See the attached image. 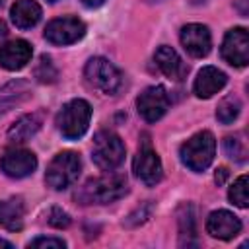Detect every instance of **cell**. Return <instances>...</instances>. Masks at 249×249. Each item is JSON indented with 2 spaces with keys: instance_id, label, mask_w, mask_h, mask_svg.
I'll use <instances>...</instances> for the list:
<instances>
[{
  "instance_id": "2e32d148",
  "label": "cell",
  "mask_w": 249,
  "mask_h": 249,
  "mask_svg": "<svg viewBox=\"0 0 249 249\" xmlns=\"http://www.w3.org/2000/svg\"><path fill=\"white\" fill-rule=\"evenodd\" d=\"M226 82H228V76H226L222 70H218L216 66H204V68L198 72V76L195 78L193 89H195V95H196V97L208 99V97H212L214 93H218V91L226 86Z\"/></svg>"
},
{
  "instance_id": "e0dca14e",
  "label": "cell",
  "mask_w": 249,
  "mask_h": 249,
  "mask_svg": "<svg viewBox=\"0 0 249 249\" xmlns=\"http://www.w3.org/2000/svg\"><path fill=\"white\" fill-rule=\"evenodd\" d=\"M10 16H12V21H14L16 27L31 29L39 23L43 12H41V6L35 0H16L12 10H10Z\"/></svg>"
},
{
  "instance_id": "ac0fdd59",
  "label": "cell",
  "mask_w": 249,
  "mask_h": 249,
  "mask_svg": "<svg viewBox=\"0 0 249 249\" xmlns=\"http://www.w3.org/2000/svg\"><path fill=\"white\" fill-rule=\"evenodd\" d=\"M25 204L21 196H12L0 200V226L10 231H19L23 228Z\"/></svg>"
},
{
  "instance_id": "44dd1931",
  "label": "cell",
  "mask_w": 249,
  "mask_h": 249,
  "mask_svg": "<svg viewBox=\"0 0 249 249\" xmlns=\"http://www.w3.org/2000/svg\"><path fill=\"white\" fill-rule=\"evenodd\" d=\"M179 231H181V245H193L189 237H195L196 228H195V214L191 204H183L179 208Z\"/></svg>"
},
{
  "instance_id": "52a82bcc",
  "label": "cell",
  "mask_w": 249,
  "mask_h": 249,
  "mask_svg": "<svg viewBox=\"0 0 249 249\" xmlns=\"http://www.w3.org/2000/svg\"><path fill=\"white\" fill-rule=\"evenodd\" d=\"M132 169H134V175L146 187H154L161 181V177H163L161 161H160V156L152 150L148 140H144L142 146L138 148V152L134 156V161H132Z\"/></svg>"
},
{
  "instance_id": "6da1fadb",
  "label": "cell",
  "mask_w": 249,
  "mask_h": 249,
  "mask_svg": "<svg viewBox=\"0 0 249 249\" xmlns=\"http://www.w3.org/2000/svg\"><path fill=\"white\" fill-rule=\"evenodd\" d=\"M126 193H128L126 177L121 173H111V175L88 179L74 193V198L80 204H109L123 198Z\"/></svg>"
},
{
  "instance_id": "83f0119b",
  "label": "cell",
  "mask_w": 249,
  "mask_h": 249,
  "mask_svg": "<svg viewBox=\"0 0 249 249\" xmlns=\"http://www.w3.org/2000/svg\"><path fill=\"white\" fill-rule=\"evenodd\" d=\"M29 247H54V249H62L66 247V243L58 237H37L29 243Z\"/></svg>"
},
{
  "instance_id": "8992f818",
  "label": "cell",
  "mask_w": 249,
  "mask_h": 249,
  "mask_svg": "<svg viewBox=\"0 0 249 249\" xmlns=\"http://www.w3.org/2000/svg\"><path fill=\"white\" fill-rule=\"evenodd\" d=\"M84 74H86L88 84L105 95H115L123 84V76L119 68L103 56L89 58L84 68Z\"/></svg>"
},
{
  "instance_id": "4316f807",
  "label": "cell",
  "mask_w": 249,
  "mask_h": 249,
  "mask_svg": "<svg viewBox=\"0 0 249 249\" xmlns=\"http://www.w3.org/2000/svg\"><path fill=\"white\" fill-rule=\"evenodd\" d=\"M148 216H150V204H142V208H136V212H132V214L124 220V224H126L128 228H132V226L144 224Z\"/></svg>"
},
{
  "instance_id": "9a60e30c",
  "label": "cell",
  "mask_w": 249,
  "mask_h": 249,
  "mask_svg": "<svg viewBox=\"0 0 249 249\" xmlns=\"http://www.w3.org/2000/svg\"><path fill=\"white\" fill-rule=\"evenodd\" d=\"M154 60L158 64V68L169 78V80H175V82H181L187 72H189V66L181 60V56L177 54L175 49L167 47V45H161L158 47L156 54H154Z\"/></svg>"
},
{
  "instance_id": "7c38bea8",
  "label": "cell",
  "mask_w": 249,
  "mask_h": 249,
  "mask_svg": "<svg viewBox=\"0 0 249 249\" xmlns=\"http://www.w3.org/2000/svg\"><path fill=\"white\" fill-rule=\"evenodd\" d=\"M181 43L185 47V51L195 56V58H200V56H206L210 53V47H212V37H210V31L206 25L202 23H189L181 29Z\"/></svg>"
},
{
  "instance_id": "836d02e7",
  "label": "cell",
  "mask_w": 249,
  "mask_h": 249,
  "mask_svg": "<svg viewBox=\"0 0 249 249\" xmlns=\"http://www.w3.org/2000/svg\"><path fill=\"white\" fill-rule=\"evenodd\" d=\"M0 2H2V0H0Z\"/></svg>"
},
{
  "instance_id": "277c9868",
  "label": "cell",
  "mask_w": 249,
  "mask_h": 249,
  "mask_svg": "<svg viewBox=\"0 0 249 249\" xmlns=\"http://www.w3.org/2000/svg\"><path fill=\"white\" fill-rule=\"evenodd\" d=\"M80 171H82L80 156L76 152L66 150V152L56 154L51 160V163L47 167V173H45V181H47V185L51 189L64 191V189H68V187H72L76 183Z\"/></svg>"
},
{
  "instance_id": "cb8c5ba5",
  "label": "cell",
  "mask_w": 249,
  "mask_h": 249,
  "mask_svg": "<svg viewBox=\"0 0 249 249\" xmlns=\"http://www.w3.org/2000/svg\"><path fill=\"white\" fill-rule=\"evenodd\" d=\"M33 74H35V78H37L39 82H43V84H53V82L56 80V76H58V72H56V68H54L51 56H47V54H43V56L39 58V62H37Z\"/></svg>"
},
{
  "instance_id": "ba28073f",
  "label": "cell",
  "mask_w": 249,
  "mask_h": 249,
  "mask_svg": "<svg viewBox=\"0 0 249 249\" xmlns=\"http://www.w3.org/2000/svg\"><path fill=\"white\" fill-rule=\"evenodd\" d=\"M86 35V25L78 18L66 16V18H56L47 23L45 27V39L53 45H72L80 41Z\"/></svg>"
},
{
  "instance_id": "7402d4cb",
  "label": "cell",
  "mask_w": 249,
  "mask_h": 249,
  "mask_svg": "<svg viewBox=\"0 0 249 249\" xmlns=\"http://www.w3.org/2000/svg\"><path fill=\"white\" fill-rule=\"evenodd\" d=\"M241 111V103L235 95H228L224 97L220 103H218V109H216V119L222 123V124H230L237 119Z\"/></svg>"
},
{
  "instance_id": "5bb4252c",
  "label": "cell",
  "mask_w": 249,
  "mask_h": 249,
  "mask_svg": "<svg viewBox=\"0 0 249 249\" xmlns=\"http://www.w3.org/2000/svg\"><path fill=\"white\" fill-rule=\"evenodd\" d=\"M33 49L25 39L8 41L0 47V66L6 70H21L31 60Z\"/></svg>"
},
{
  "instance_id": "f1b7e54d",
  "label": "cell",
  "mask_w": 249,
  "mask_h": 249,
  "mask_svg": "<svg viewBox=\"0 0 249 249\" xmlns=\"http://www.w3.org/2000/svg\"><path fill=\"white\" fill-rule=\"evenodd\" d=\"M228 175H230V171H228L226 167H218V169H216L214 179H216V183H218V185H224V183H226V179H228Z\"/></svg>"
},
{
  "instance_id": "8fae6325",
  "label": "cell",
  "mask_w": 249,
  "mask_h": 249,
  "mask_svg": "<svg viewBox=\"0 0 249 249\" xmlns=\"http://www.w3.org/2000/svg\"><path fill=\"white\" fill-rule=\"evenodd\" d=\"M222 58L231 66H247L249 62V33L245 27H233L222 43Z\"/></svg>"
},
{
  "instance_id": "4fadbf2b",
  "label": "cell",
  "mask_w": 249,
  "mask_h": 249,
  "mask_svg": "<svg viewBox=\"0 0 249 249\" xmlns=\"http://www.w3.org/2000/svg\"><path fill=\"white\" fill-rule=\"evenodd\" d=\"M206 231L218 239H231L241 231V220L228 210H214L206 218Z\"/></svg>"
},
{
  "instance_id": "f546056e",
  "label": "cell",
  "mask_w": 249,
  "mask_h": 249,
  "mask_svg": "<svg viewBox=\"0 0 249 249\" xmlns=\"http://www.w3.org/2000/svg\"><path fill=\"white\" fill-rule=\"evenodd\" d=\"M105 0H82V4L84 6H88V8H97V6H101Z\"/></svg>"
},
{
  "instance_id": "7a4b0ae2",
  "label": "cell",
  "mask_w": 249,
  "mask_h": 249,
  "mask_svg": "<svg viewBox=\"0 0 249 249\" xmlns=\"http://www.w3.org/2000/svg\"><path fill=\"white\" fill-rule=\"evenodd\" d=\"M91 119V107L86 99H72L56 115V126L68 140H78L86 134Z\"/></svg>"
},
{
  "instance_id": "1f68e13d",
  "label": "cell",
  "mask_w": 249,
  "mask_h": 249,
  "mask_svg": "<svg viewBox=\"0 0 249 249\" xmlns=\"http://www.w3.org/2000/svg\"><path fill=\"white\" fill-rule=\"evenodd\" d=\"M0 247H8V249H12L14 245H12L10 241H4V239H0Z\"/></svg>"
},
{
  "instance_id": "d4e9b609",
  "label": "cell",
  "mask_w": 249,
  "mask_h": 249,
  "mask_svg": "<svg viewBox=\"0 0 249 249\" xmlns=\"http://www.w3.org/2000/svg\"><path fill=\"white\" fill-rule=\"evenodd\" d=\"M224 150H226V154H228L231 160H235V161H239V163H243V161L247 160V148H245V142H243L239 136H226V140H224Z\"/></svg>"
},
{
  "instance_id": "9c48e42d",
  "label": "cell",
  "mask_w": 249,
  "mask_h": 249,
  "mask_svg": "<svg viewBox=\"0 0 249 249\" xmlns=\"http://www.w3.org/2000/svg\"><path fill=\"white\" fill-rule=\"evenodd\" d=\"M37 167V158L25 148H6L0 156V169L12 179H23Z\"/></svg>"
},
{
  "instance_id": "603a6c76",
  "label": "cell",
  "mask_w": 249,
  "mask_h": 249,
  "mask_svg": "<svg viewBox=\"0 0 249 249\" xmlns=\"http://www.w3.org/2000/svg\"><path fill=\"white\" fill-rule=\"evenodd\" d=\"M247 175H241L231 187H230V193H228V196H230V200L235 204V206H239V208H247L249 206V195H247Z\"/></svg>"
},
{
  "instance_id": "3957f363",
  "label": "cell",
  "mask_w": 249,
  "mask_h": 249,
  "mask_svg": "<svg viewBox=\"0 0 249 249\" xmlns=\"http://www.w3.org/2000/svg\"><path fill=\"white\" fill-rule=\"evenodd\" d=\"M216 154V140L214 134L208 130L196 132L191 136L183 146H181V161L191 169V171H204Z\"/></svg>"
},
{
  "instance_id": "d6a6232c",
  "label": "cell",
  "mask_w": 249,
  "mask_h": 249,
  "mask_svg": "<svg viewBox=\"0 0 249 249\" xmlns=\"http://www.w3.org/2000/svg\"><path fill=\"white\" fill-rule=\"evenodd\" d=\"M49 2H54V0H49Z\"/></svg>"
},
{
  "instance_id": "5b68a950",
  "label": "cell",
  "mask_w": 249,
  "mask_h": 249,
  "mask_svg": "<svg viewBox=\"0 0 249 249\" xmlns=\"http://www.w3.org/2000/svg\"><path fill=\"white\" fill-rule=\"evenodd\" d=\"M91 160L103 171L117 169L124 160V144L121 136L111 130H99L93 138Z\"/></svg>"
},
{
  "instance_id": "d6986e66",
  "label": "cell",
  "mask_w": 249,
  "mask_h": 249,
  "mask_svg": "<svg viewBox=\"0 0 249 249\" xmlns=\"http://www.w3.org/2000/svg\"><path fill=\"white\" fill-rule=\"evenodd\" d=\"M27 95H29V84L21 78L0 86V115L19 105L23 99H27Z\"/></svg>"
},
{
  "instance_id": "484cf974",
  "label": "cell",
  "mask_w": 249,
  "mask_h": 249,
  "mask_svg": "<svg viewBox=\"0 0 249 249\" xmlns=\"http://www.w3.org/2000/svg\"><path fill=\"white\" fill-rule=\"evenodd\" d=\"M47 222H49L53 228L62 230V228H68V226H70V216H68L62 208L54 206V208H51V212H49V216H47Z\"/></svg>"
},
{
  "instance_id": "ffe728a7",
  "label": "cell",
  "mask_w": 249,
  "mask_h": 249,
  "mask_svg": "<svg viewBox=\"0 0 249 249\" xmlns=\"http://www.w3.org/2000/svg\"><path fill=\"white\" fill-rule=\"evenodd\" d=\"M41 128V117L31 113V115H23L19 117L8 130V138L16 144H21V142H27L29 138H33Z\"/></svg>"
},
{
  "instance_id": "30bf717a",
  "label": "cell",
  "mask_w": 249,
  "mask_h": 249,
  "mask_svg": "<svg viewBox=\"0 0 249 249\" xmlns=\"http://www.w3.org/2000/svg\"><path fill=\"white\" fill-rule=\"evenodd\" d=\"M136 107H138V113L142 115L144 121L156 123L169 109V95H167L163 86H150L138 95Z\"/></svg>"
},
{
  "instance_id": "4dcf8cb0",
  "label": "cell",
  "mask_w": 249,
  "mask_h": 249,
  "mask_svg": "<svg viewBox=\"0 0 249 249\" xmlns=\"http://www.w3.org/2000/svg\"><path fill=\"white\" fill-rule=\"evenodd\" d=\"M8 35V27H6V23L0 19V39H4Z\"/></svg>"
}]
</instances>
